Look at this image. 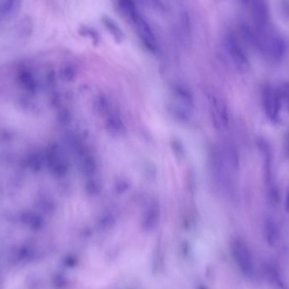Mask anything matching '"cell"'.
I'll use <instances>...</instances> for the list:
<instances>
[{"label":"cell","instance_id":"1","mask_svg":"<svg viewBox=\"0 0 289 289\" xmlns=\"http://www.w3.org/2000/svg\"><path fill=\"white\" fill-rule=\"evenodd\" d=\"M232 253L240 271L248 278L255 277V265L253 255L247 243L242 240L232 243Z\"/></svg>","mask_w":289,"mask_h":289},{"label":"cell","instance_id":"2","mask_svg":"<svg viewBox=\"0 0 289 289\" xmlns=\"http://www.w3.org/2000/svg\"><path fill=\"white\" fill-rule=\"evenodd\" d=\"M262 102L266 117L273 122L277 121L283 107L280 90L271 86H265L262 89Z\"/></svg>","mask_w":289,"mask_h":289},{"label":"cell","instance_id":"3","mask_svg":"<svg viewBox=\"0 0 289 289\" xmlns=\"http://www.w3.org/2000/svg\"><path fill=\"white\" fill-rule=\"evenodd\" d=\"M257 46L273 60H281L286 52L284 41L277 36L268 34L267 31L257 39Z\"/></svg>","mask_w":289,"mask_h":289},{"label":"cell","instance_id":"4","mask_svg":"<svg viewBox=\"0 0 289 289\" xmlns=\"http://www.w3.org/2000/svg\"><path fill=\"white\" fill-rule=\"evenodd\" d=\"M226 49L233 62L235 68L241 72L249 71V62L247 56L238 42L237 38L234 35H228L226 38Z\"/></svg>","mask_w":289,"mask_h":289},{"label":"cell","instance_id":"5","mask_svg":"<svg viewBox=\"0 0 289 289\" xmlns=\"http://www.w3.org/2000/svg\"><path fill=\"white\" fill-rule=\"evenodd\" d=\"M208 100L213 122L218 128H227L229 124V114L224 101L214 94L210 95Z\"/></svg>","mask_w":289,"mask_h":289},{"label":"cell","instance_id":"6","mask_svg":"<svg viewBox=\"0 0 289 289\" xmlns=\"http://www.w3.org/2000/svg\"><path fill=\"white\" fill-rule=\"evenodd\" d=\"M132 22L136 25L137 34L145 48L151 52H156L158 47L157 38L149 23L141 15H139Z\"/></svg>","mask_w":289,"mask_h":289},{"label":"cell","instance_id":"7","mask_svg":"<svg viewBox=\"0 0 289 289\" xmlns=\"http://www.w3.org/2000/svg\"><path fill=\"white\" fill-rule=\"evenodd\" d=\"M251 11L253 20L259 33L262 34L266 32L269 20V9L266 2L265 0H252Z\"/></svg>","mask_w":289,"mask_h":289},{"label":"cell","instance_id":"8","mask_svg":"<svg viewBox=\"0 0 289 289\" xmlns=\"http://www.w3.org/2000/svg\"><path fill=\"white\" fill-rule=\"evenodd\" d=\"M105 119V126L108 133L113 136H121L124 133L125 126L123 120L113 109L108 111Z\"/></svg>","mask_w":289,"mask_h":289},{"label":"cell","instance_id":"9","mask_svg":"<svg viewBox=\"0 0 289 289\" xmlns=\"http://www.w3.org/2000/svg\"><path fill=\"white\" fill-rule=\"evenodd\" d=\"M160 217V207L156 202L148 206L144 215V226L145 228H153L156 227Z\"/></svg>","mask_w":289,"mask_h":289},{"label":"cell","instance_id":"10","mask_svg":"<svg viewBox=\"0 0 289 289\" xmlns=\"http://www.w3.org/2000/svg\"><path fill=\"white\" fill-rule=\"evenodd\" d=\"M176 97L186 107H192L194 104V97L191 91L183 85H177L174 87Z\"/></svg>","mask_w":289,"mask_h":289},{"label":"cell","instance_id":"11","mask_svg":"<svg viewBox=\"0 0 289 289\" xmlns=\"http://www.w3.org/2000/svg\"><path fill=\"white\" fill-rule=\"evenodd\" d=\"M119 5L121 11L132 22L140 15L135 0H119Z\"/></svg>","mask_w":289,"mask_h":289},{"label":"cell","instance_id":"12","mask_svg":"<svg viewBox=\"0 0 289 289\" xmlns=\"http://www.w3.org/2000/svg\"><path fill=\"white\" fill-rule=\"evenodd\" d=\"M240 34L243 37V40L245 41L249 45H251V46L257 45V38L255 37L254 32L249 27V25L242 23L240 25Z\"/></svg>","mask_w":289,"mask_h":289},{"label":"cell","instance_id":"13","mask_svg":"<svg viewBox=\"0 0 289 289\" xmlns=\"http://www.w3.org/2000/svg\"><path fill=\"white\" fill-rule=\"evenodd\" d=\"M81 166H82L83 172L87 176L93 175L96 169L95 159L91 155H86L83 157Z\"/></svg>","mask_w":289,"mask_h":289},{"label":"cell","instance_id":"14","mask_svg":"<svg viewBox=\"0 0 289 289\" xmlns=\"http://www.w3.org/2000/svg\"><path fill=\"white\" fill-rule=\"evenodd\" d=\"M103 22L111 33L114 35V37H116L117 39H121L123 37V33L119 27V25H116V23L113 22L112 19L105 18Z\"/></svg>","mask_w":289,"mask_h":289},{"label":"cell","instance_id":"15","mask_svg":"<svg viewBox=\"0 0 289 289\" xmlns=\"http://www.w3.org/2000/svg\"><path fill=\"white\" fill-rule=\"evenodd\" d=\"M280 90L281 96H282V101H283V105L285 106L287 110L289 111V83L283 85Z\"/></svg>","mask_w":289,"mask_h":289},{"label":"cell","instance_id":"16","mask_svg":"<svg viewBox=\"0 0 289 289\" xmlns=\"http://www.w3.org/2000/svg\"><path fill=\"white\" fill-rule=\"evenodd\" d=\"M16 1L17 0H2L1 9L3 14H9V12H11L16 5Z\"/></svg>","mask_w":289,"mask_h":289},{"label":"cell","instance_id":"17","mask_svg":"<svg viewBox=\"0 0 289 289\" xmlns=\"http://www.w3.org/2000/svg\"><path fill=\"white\" fill-rule=\"evenodd\" d=\"M143 1L147 3L148 5L155 9H161L163 7V3L161 2V0H143Z\"/></svg>","mask_w":289,"mask_h":289},{"label":"cell","instance_id":"18","mask_svg":"<svg viewBox=\"0 0 289 289\" xmlns=\"http://www.w3.org/2000/svg\"><path fill=\"white\" fill-rule=\"evenodd\" d=\"M286 150L287 152H288V153H289V135H288V136H287L286 139Z\"/></svg>","mask_w":289,"mask_h":289}]
</instances>
